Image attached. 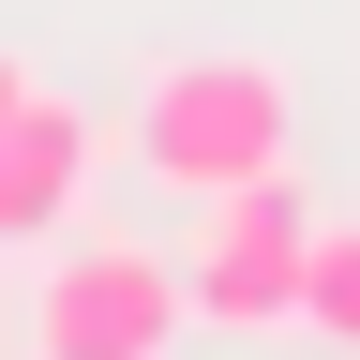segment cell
<instances>
[{"label":"cell","instance_id":"1","mask_svg":"<svg viewBox=\"0 0 360 360\" xmlns=\"http://www.w3.org/2000/svg\"><path fill=\"white\" fill-rule=\"evenodd\" d=\"M285 135H300L285 60H240V45L165 60L150 90H135V165H150L180 210H195V195H240V180H285Z\"/></svg>","mask_w":360,"mask_h":360},{"label":"cell","instance_id":"2","mask_svg":"<svg viewBox=\"0 0 360 360\" xmlns=\"http://www.w3.org/2000/svg\"><path fill=\"white\" fill-rule=\"evenodd\" d=\"M180 255H150V240H60L45 255V285H30V360H165L180 345Z\"/></svg>","mask_w":360,"mask_h":360},{"label":"cell","instance_id":"3","mask_svg":"<svg viewBox=\"0 0 360 360\" xmlns=\"http://www.w3.org/2000/svg\"><path fill=\"white\" fill-rule=\"evenodd\" d=\"M300 270H315V210L285 180H240V195H195L180 225V300L210 330H285L300 315Z\"/></svg>","mask_w":360,"mask_h":360},{"label":"cell","instance_id":"4","mask_svg":"<svg viewBox=\"0 0 360 360\" xmlns=\"http://www.w3.org/2000/svg\"><path fill=\"white\" fill-rule=\"evenodd\" d=\"M75 195H90V105L30 90V105L0 120V240H60Z\"/></svg>","mask_w":360,"mask_h":360},{"label":"cell","instance_id":"5","mask_svg":"<svg viewBox=\"0 0 360 360\" xmlns=\"http://www.w3.org/2000/svg\"><path fill=\"white\" fill-rule=\"evenodd\" d=\"M300 330L360 345V210H315V270H300Z\"/></svg>","mask_w":360,"mask_h":360},{"label":"cell","instance_id":"6","mask_svg":"<svg viewBox=\"0 0 360 360\" xmlns=\"http://www.w3.org/2000/svg\"><path fill=\"white\" fill-rule=\"evenodd\" d=\"M15 105H30V60H15V45H0V120H15Z\"/></svg>","mask_w":360,"mask_h":360}]
</instances>
